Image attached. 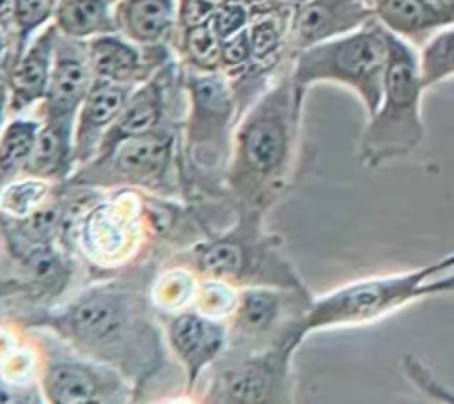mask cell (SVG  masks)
Listing matches in <instances>:
<instances>
[{
	"instance_id": "5b68a950",
	"label": "cell",
	"mask_w": 454,
	"mask_h": 404,
	"mask_svg": "<svg viewBox=\"0 0 454 404\" xmlns=\"http://www.w3.org/2000/svg\"><path fill=\"white\" fill-rule=\"evenodd\" d=\"M264 216L238 209L227 229L172 253L165 264L184 266L200 280H218L236 289L262 285L310 294L291 264L282 237L264 229Z\"/></svg>"
},
{
	"instance_id": "484cf974",
	"label": "cell",
	"mask_w": 454,
	"mask_h": 404,
	"mask_svg": "<svg viewBox=\"0 0 454 404\" xmlns=\"http://www.w3.org/2000/svg\"><path fill=\"white\" fill-rule=\"evenodd\" d=\"M199 276L179 264H161L151 285V303L161 315H172L193 305Z\"/></svg>"
},
{
	"instance_id": "d590c367",
	"label": "cell",
	"mask_w": 454,
	"mask_h": 404,
	"mask_svg": "<svg viewBox=\"0 0 454 404\" xmlns=\"http://www.w3.org/2000/svg\"><path fill=\"white\" fill-rule=\"evenodd\" d=\"M442 27L454 25V0H422Z\"/></svg>"
},
{
	"instance_id": "1f68e13d",
	"label": "cell",
	"mask_w": 454,
	"mask_h": 404,
	"mask_svg": "<svg viewBox=\"0 0 454 404\" xmlns=\"http://www.w3.org/2000/svg\"><path fill=\"white\" fill-rule=\"evenodd\" d=\"M252 48L248 27L222 41V73L229 80L239 78L250 66Z\"/></svg>"
},
{
	"instance_id": "cb8c5ba5",
	"label": "cell",
	"mask_w": 454,
	"mask_h": 404,
	"mask_svg": "<svg viewBox=\"0 0 454 404\" xmlns=\"http://www.w3.org/2000/svg\"><path fill=\"white\" fill-rule=\"evenodd\" d=\"M371 7L374 19L406 41H419L442 27L422 0H371Z\"/></svg>"
},
{
	"instance_id": "2e32d148",
	"label": "cell",
	"mask_w": 454,
	"mask_h": 404,
	"mask_svg": "<svg viewBox=\"0 0 454 404\" xmlns=\"http://www.w3.org/2000/svg\"><path fill=\"white\" fill-rule=\"evenodd\" d=\"M94 80L121 85H140L176 57L174 46H138L119 32L87 41Z\"/></svg>"
},
{
	"instance_id": "d6a6232c",
	"label": "cell",
	"mask_w": 454,
	"mask_h": 404,
	"mask_svg": "<svg viewBox=\"0 0 454 404\" xmlns=\"http://www.w3.org/2000/svg\"><path fill=\"white\" fill-rule=\"evenodd\" d=\"M252 19V9L248 0H225L218 11L211 18V27L220 35V39H227L243 28L248 27Z\"/></svg>"
},
{
	"instance_id": "9c48e42d",
	"label": "cell",
	"mask_w": 454,
	"mask_h": 404,
	"mask_svg": "<svg viewBox=\"0 0 454 404\" xmlns=\"http://www.w3.org/2000/svg\"><path fill=\"white\" fill-rule=\"evenodd\" d=\"M433 278L431 264L404 273L372 276L342 285L321 298H314L307 312L293 326V335L303 338L317 330L360 326L424 298L422 285Z\"/></svg>"
},
{
	"instance_id": "e0dca14e",
	"label": "cell",
	"mask_w": 454,
	"mask_h": 404,
	"mask_svg": "<svg viewBox=\"0 0 454 404\" xmlns=\"http://www.w3.org/2000/svg\"><path fill=\"white\" fill-rule=\"evenodd\" d=\"M92 82L87 41L71 39L59 32L48 94L39 105L41 119L76 120Z\"/></svg>"
},
{
	"instance_id": "f35d334b",
	"label": "cell",
	"mask_w": 454,
	"mask_h": 404,
	"mask_svg": "<svg viewBox=\"0 0 454 404\" xmlns=\"http://www.w3.org/2000/svg\"><path fill=\"white\" fill-rule=\"evenodd\" d=\"M112 2H114V4H115V2H117V0H112Z\"/></svg>"
},
{
	"instance_id": "44dd1931",
	"label": "cell",
	"mask_w": 454,
	"mask_h": 404,
	"mask_svg": "<svg viewBox=\"0 0 454 404\" xmlns=\"http://www.w3.org/2000/svg\"><path fill=\"white\" fill-rule=\"evenodd\" d=\"M117 30L138 46L174 43L177 34V0H117Z\"/></svg>"
},
{
	"instance_id": "9a60e30c",
	"label": "cell",
	"mask_w": 454,
	"mask_h": 404,
	"mask_svg": "<svg viewBox=\"0 0 454 404\" xmlns=\"http://www.w3.org/2000/svg\"><path fill=\"white\" fill-rule=\"evenodd\" d=\"M59 30L51 21L23 50V53L2 71L4 120L23 115L41 105L48 94Z\"/></svg>"
},
{
	"instance_id": "7402d4cb",
	"label": "cell",
	"mask_w": 454,
	"mask_h": 404,
	"mask_svg": "<svg viewBox=\"0 0 454 404\" xmlns=\"http://www.w3.org/2000/svg\"><path fill=\"white\" fill-rule=\"evenodd\" d=\"M74 122L71 119H43L35 147L21 175L41 177L51 183L67 181L76 170Z\"/></svg>"
},
{
	"instance_id": "f1b7e54d",
	"label": "cell",
	"mask_w": 454,
	"mask_h": 404,
	"mask_svg": "<svg viewBox=\"0 0 454 404\" xmlns=\"http://www.w3.org/2000/svg\"><path fill=\"white\" fill-rule=\"evenodd\" d=\"M420 78L426 89L454 76V25L431 35L419 55Z\"/></svg>"
},
{
	"instance_id": "277c9868",
	"label": "cell",
	"mask_w": 454,
	"mask_h": 404,
	"mask_svg": "<svg viewBox=\"0 0 454 404\" xmlns=\"http://www.w3.org/2000/svg\"><path fill=\"white\" fill-rule=\"evenodd\" d=\"M186 113L181 128L184 200L223 198L225 172L238 124V101L222 71L204 73L184 67Z\"/></svg>"
},
{
	"instance_id": "7a4b0ae2",
	"label": "cell",
	"mask_w": 454,
	"mask_h": 404,
	"mask_svg": "<svg viewBox=\"0 0 454 404\" xmlns=\"http://www.w3.org/2000/svg\"><path fill=\"white\" fill-rule=\"evenodd\" d=\"M305 94L291 78V60L239 117L225 188L238 209L266 214L293 186L301 156Z\"/></svg>"
},
{
	"instance_id": "f546056e",
	"label": "cell",
	"mask_w": 454,
	"mask_h": 404,
	"mask_svg": "<svg viewBox=\"0 0 454 404\" xmlns=\"http://www.w3.org/2000/svg\"><path fill=\"white\" fill-rule=\"evenodd\" d=\"M12 4L16 27V60L28 46V43L53 21L59 0H12Z\"/></svg>"
},
{
	"instance_id": "74e56055",
	"label": "cell",
	"mask_w": 454,
	"mask_h": 404,
	"mask_svg": "<svg viewBox=\"0 0 454 404\" xmlns=\"http://www.w3.org/2000/svg\"><path fill=\"white\" fill-rule=\"evenodd\" d=\"M449 269H454V252L449 253V255H445V257H442L438 262L431 264V273H433V276L442 275V273H445V271H449Z\"/></svg>"
},
{
	"instance_id": "d6986e66",
	"label": "cell",
	"mask_w": 454,
	"mask_h": 404,
	"mask_svg": "<svg viewBox=\"0 0 454 404\" xmlns=\"http://www.w3.org/2000/svg\"><path fill=\"white\" fill-rule=\"evenodd\" d=\"M137 85L94 80L74 122L76 168L90 161Z\"/></svg>"
},
{
	"instance_id": "e575fe53",
	"label": "cell",
	"mask_w": 454,
	"mask_h": 404,
	"mask_svg": "<svg viewBox=\"0 0 454 404\" xmlns=\"http://www.w3.org/2000/svg\"><path fill=\"white\" fill-rule=\"evenodd\" d=\"M424 296L431 294H454V269H449L442 275H436L424 282L422 285Z\"/></svg>"
},
{
	"instance_id": "5bb4252c",
	"label": "cell",
	"mask_w": 454,
	"mask_h": 404,
	"mask_svg": "<svg viewBox=\"0 0 454 404\" xmlns=\"http://www.w3.org/2000/svg\"><path fill=\"white\" fill-rule=\"evenodd\" d=\"M167 340L184 370L186 395H192L202 372L225 353L229 342L227 321L207 317L193 307L167 315Z\"/></svg>"
},
{
	"instance_id": "8d00e7d4",
	"label": "cell",
	"mask_w": 454,
	"mask_h": 404,
	"mask_svg": "<svg viewBox=\"0 0 454 404\" xmlns=\"http://www.w3.org/2000/svg\"><path fill=\"white\" fill-rule=\"evenodd\" d=\"M307 0H248L252 11H284L294 14Z\"/></svg>"
},
{
	"instance_id": "603a6c76",
	"label": "cell",
	"mask_w": 454,
	"mask_h": 404,
	"mask_svg": "<svg viewBox=\"0 0 454 404\" xmlns=\"http://www.w3.org/2000/svg\"><path fill=\"white\" fill-rule=\"evenodd\" d=\"M53 23L62 35L80 41L119 32L112 0H59Z\"/></svg>"
},
{
	"instance_id": "3957f363",
	"label": "cell",
	"mask_w": 454,
	"mask_h": 404,
	"mask_svg": "<svg viewBox=\"0 0 454 404\" xmlns=\"http://www.w3.org/2000/svg\"><path fill=\"white\" fill-rule=\"evenodd\" d=\"M66 183L71 204L60 243L80 260L90 280L158 257L149 246L140 190H98Z\"/></svg>"
},
{
	"instance_id": "8fae6325",
	"label": "cell",
	"mask_w": 454,
	"mask_h": 404,
	"mask_svg": "<svg viewBox=\"0 0 454 404\" xmlns=\"http://www.w3.org/2000/svg\"><path fill=\"white\" fill-rule=\"evenodd\" d=\"M80 260L59 241L21 255H2V321L18 322L60 305Z\"/></svg>"
},
{
	"instance_id": "ac0fdd59",
	"label": "cell",
	"mask_w": 454,
	"mask_h": 404,
	"mask_svg": "<svg viewBox=\"0 0 454 404\" xmlns=\"http://www.w3.org/2000/svg\"><path fill=\"white\" fill-rule=\"evenodd\" d=\"M374 19L371 0H307L289 27L291 58L316 43L348 34Z\"/></svg>"
},
{
	"instance_id": "83f0119b",
	"label": "cell",
	"mask_w": 454,
	"mask_h": 404,
	"mask_svg": "<svg viewBox=\"0 0 454 404\" xmlns=\"http://www.w3.org/2000/svg\"><path fill=\"white\" fill-rule=\"evenodd\" d=\"M57 183L32 177V175H20L5 184H2L0 195V211L11 218H23L43 206L50 195L53 193Z\"/></svg>"
},
{
	"instance_id": "6da1fadb",
	"label": "cell",
	"mask_w": 454,
	"mask_h": 404,
	"mask_svg": "<svg viewBox=\"0 0 454 404\" xmlns=\"http://www.w3.org/2000/svg\"><path fill=\"white\" fill-rule=\"evenodd\" d=\"M165 259L149 257L117 275L92 280L43 314L9 322L46 330L76 353L119 370L140 400L167 365V347L151 303V285Z\"/></svg>"
},
{
	"instance_id": "836d02e7",
	"label": "cell",
	"mask_w": 454,
	"mask_h": 404,
	"mask_svg": "<svg viewBox=\"0 0 454 404\" xmlns=\"http://www.w3.org/2000/svg\"><path fill=\"white\" fill-rule=\"evenodd\" d=\"M225 0H177V32L209 23Z\"/></svg>"
},
{
	"instance_id": "8992f818",
	"label": "cell",
	"mask_w": 454,
	"mask_h": 404,
	"mask_svg": "<svg viewBox=\"0 0 454 404\" xmlns=\"http://www.w3.org/2000/svg\"><path fill=\"white\" fill-rule=\"evenodd\" d=\"M388 57V30L371 19L356 30L298 51L291 58V78L303 94L316 83L346 87L356 94L369 117L381 101Z\"/></svg>"
},
{
	"instance_id": "7c38bea8",
	"label": "cell",
	"mask_w": 454,
	"mask_h": 404,
	"mask_svg": "<svg viewBox=\"0 0 454 404\" xmlns=\"http://www.w3.org/2000/svg\"><path fill=\"white\" fill-rule=\"evenodd\" d=\"M298 347L300 344L287 335L266 349L225 351L213 363V377L200 400L220 404L291 402V361Z\"/></svg>"
},
{
	"instance_id": "52a82bcc",
	"label": "cell",
	"mask_w": 454,
	"mask_h": 404,
	"mask_svg": "<svg viewBox=\"0 0 454 404\" xmlns=\"http://www.w3.org/2000/svg\"><path fill=\"white\" fill-rule=\"evenodd\" d=\"M390 57L383 83L381 101L362 131L356 158L365 168L408 156L424 138L420 112L422 92L426 90L419 55L406 39L388 32Z\"/></svg>"
},
{
	"instance_id": "4316f807",
	"label": "cell",
	"mask_w": 454,
	"mask_h": 404,
	"mask_svg": "<svg viewBox=\"0 0 454 404\" xmlns=\"http://www.w3.org/2000/svg\"><path fill=\"white\" fill-rule=\"evenodd\" d=\"M172 46L184 67L204 73L222 71V39L211 23L179 30Z\"/></svg>"
},
{
	"instance_id": "4dcf8cb0",
	"label": "cell",
	"mask_w": 454,
	"mask_h": 404,
	"mask_svg": "<svg viewBox=\"0 0 454 404\" xmlns=\"http://www.w3.org/2000/svg\"><path fill=\"white\" fill-rule=\"evenodd\" d=\"M239 298V289L218 280H200L193 299V308L207 317L227 321L234 312Z\"/></svg>"
},
{
	"instance_id": "d4e9b609",
	"label": "cell",
	"mask_w": 454,
	"mask_h": 404,
	"mask_svg": "<svg viewBox=\"0 0 454 404\" xmlns=\"http://www.w3.org/2000/svg\"><path fill=\"white\" fill-rule=\"evenodd\" d=\"M43 128V119H32L23 115H14L4 120L2 142H0V175L2 184L21 175L27 161L32 156L39 131Z\"/></svg>"
},
{
	"instance_id": "ba28073f",
	"label": "cell",
	"mask_w": 454,
	"mask_h": 404,
	"mask_svg": "<svg viewBox=\"0 0 454 404\" xmlns=\"http://www.w3.org/2000/svg\"><path fill=\"white\" fill-rule=\"evenodd\" d=\"M181 128L183 122H170L154 131L126 138L78 167L67 181L98 190L131 188L184 198Z\"/></svg>"
},
{
	"instance_id": "ffe728a7",
	"label": "cell",
	"mask_w": 454,
	"mask_h": 404,
	"mask_svg": "<svg viewBox=\"0 0 454 404\" xmlns=\"http://www.w3.org/2000/svg\"><path fill=\"white\" fill-rule=\"evenodd\" d=\"M71 204L69 184L57 183L50 198L35 211L23 218H11L2 214V245L4 253L21 255L34 248L59 243L67 211Z\"/></svg>"
},
{
	"instance_id": "30bf717a",
	"label": "cell",
	"mask_w": 454,
	"mask_h": 404,
	"mask_svg": "<svg viewBox=\"0 0 454 404\" xmlns=\"http://www.w3.org/2000/svg\"><path fill=\"white\" fill-rule=\"evenodd\" d=\"M39 351V381L51 404L138 402L133 385L114 367L87 358L46 330H30Z\"/></svg>"
},
{
	"instance_id": "4fadbf2b",
	"label": "cell",
	"mask_w": 454,
	"mask_h": 404,
	"mask_svg": "<svg viewBox=\"0 0 454 404\" xmlns=\"http://www.w3.org/2000/svg\"><path fill=\"white\" fill-rule=\"evenodd\" d=\"M312 299V294L280 287L239 289L238 305L227 319L229 342L225 351L250 353L278 344L291 335L293 324L303 317Z\"/></svg>"
}]
</instances>
